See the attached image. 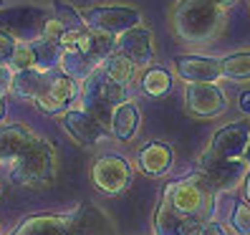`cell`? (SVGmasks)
Returning a JSON list of instances; mask_svg holds the SVG:
<instances>
[{
	"instance_id": "7a4b0ae2",
	"label": "cell",
	"mask_w": 250,
	"mask_h": 235,
	"mask_svg": "<svg viewBox=\"0 0 250 235\" xmlns=\"http://www.w3.org/2000/svg\"><path fill=\"white\" fill-rule=\"evenodd\" d=\"M81 101H83V111L91 114L99 124H104L109 129L114 107L129 101V91H126V86L114 84L104 73V68L99 66V68H94L89 73V79H83Z\"/></svg>"
},
{
	"instance_id": "9c48e42d",
	"label": "cell",
	"mask_w": 250,
	"mask_h": 235,
	"mask_svg": "<svg viewBox=\"0 0 250 235\" xmlns=\"http://www.w3.org/2000/svg\"><path fill=\"white\" fill-rule=\"evenodd\" d=\"M187 111L200 119H215L228 109V99L217 84H187L185 89Z\"/></svg>"
},
{
	"instance_id": "5b68a950",
	"label": "cell",
	"mask_w": 250,
	"mask_h": 235,
	"mask_svg": "<svg viewBox=\"0 0 250 235\" xmlns=\"http://www.w3.org/2000/svg\"><path fill=\"white\" fill-rule=\"evenodd\" d=\"M197 177L205 182V187H208L210 192H228V190L238 187V182L245 177V165L220 159L208 147V152H205L197 162Z\"/></svg>"
},
{
	"instance_id": "5bb4252c",
	"label": "cell",
	"mask_w": 250,
	"mask_h": 235,
	"mask_svg": "<svg viewBox=\"0 0 250 235\" xmlns=\"http://www.w3.org/2000/svg\"><path fill=\"white\" fill-rule=\"evenodd\" d=\"M66 223H68L71 235H111V225L106 215L91 202H83Z\"/></svg>"
},
{
	"instance_id": "7402d4cb",
	"label": "cell",
	"mask_w": 250,
	"mask_h": 235,
	"mask_svg": "<svg viewBox=\"0 0 250 235\" xmlns=\"http://www.w3.org/2000/svg\"><path fill=\"white\" fill-rule=\"evenodd\" d=\"M101 68H104V73L114 81V84H119V86H129L131 81H134L137 76V66L129 61L126 56H122L119 51L111 53L104 64H101Z\"/></svg>"
},
{
	"instance_id": "30bf717a",
	"label": "cell",
	"mask_w": 250,
	"mask_h": 235,
	"mask_svg": "<svg viewBox=\"0 0 250 235\" xmlns=\"http://www.w3.org/2000/svg\"><path fill=\"white\" fill-rule=\"evenodd\" d=\"M116 51L126 56L137 68H149L154 61V36L146 25H137L116 38Z\"/></svg>"
},
{
	"instance_id": "1f68e13d",
	"label": "cell",
	"mask_w": 250,
	"mask_h": 235,
	"mask_svg": "<svg viewBox=\"0 0 250 235\" xmlns=\"http://www.w3.org/2000/svg\"><path fill=\"white\" fill-rule=\"evenodd\" d=\"M202 235H228V233H225V228L220 225V223H205Z\"/></svg>"
},
{
	"instance_id": "277c9868",
	"label": "cell",
	"mask_w": 250,
	"mask_h": 235,
	"mask_svg": "<svg viewBox=\"0 0 250 235\" xmlns=\"http://www.w3.org/2000/svg\"><path fill=\"white\" fill-rule=\"evenodd\" d=\"M79 16L89 31H99L114 38L142 25V13L131 5H94V8H83Z\"/></svg>"
},
{
	"instance_id": "ba28073f",
	"label": "cell",
	"mask_w": 250,
	"mask_h": 235,
	"mask_svg": "<svg viewBox=\"0 0 250 235\" xmlns=\"http://www.w3.org/2000/svg\"><path fill=\"white\" fill-rule=\"evenodd\" d=\"M91 180L104 195H119L131 185V165L124 157H116V154L99 157L91 172Z\"/></svg>"
},
{
	"instance_id": "83f0119b",
	"label": "cell",
	"mask_w": 250,
	"mask_h": 235,
	"mask_svg": "<svg viewBox=\"0 0 250 235\" xmlns=\"http://www.w3.org/2000/svg\"><path fill=\"white\" fill-rule=\"evenodd\" d=\"M66 31H68V25L61 18H51V21H46V25H43V38L53 41V43H61Z\"/></svg>"
},
{
	"instance_id": "603a6c76",
	"label": "cell",
	"mask_w": 250,
	"mask_h": 235,
	"mask_svg": "<svg viewBox=\"0 0 250 235\" xmlns=\"http://www.w3.org/2000/svg\"><path fill=\"white\" fill-rule=\"evenodd\" d=\"M169 89H172V76H169L167 68L149 66V68L144 71V76H142V91H144L146 96L159 99V96L169 94Z\"/></svg>"
},
{
	"instance_id": "d4e9b609",
	"label": "cell",
	"mask_w": 250,
	"mask_h": 235,
	"mask_svg": "<svg viewBox=\"0 0 250 235\" xmlns=\"http://www.w3.org/2000/svg\"><path fill=\"white\" fill-rule=\"evenodd\" d=\"M180 223H182V217L177 215V210L172 208L169 197L165 195L162 202H159V208H157V215H154V233L157 235H177Z\"/></svg>"
},
{
	"instance_id": "cb8c5ba5",
	"label": "cell",
	"mask_w": 250,
	"mask_h": 235,
	"mask_svg": "<svg viewBox=\"0 0 250 235\" xmlns=\"http://www.w3.org/2000/svg\"><path fill=\"white\" fill-rule=\"evenodd\" d=\"M220 66H223V79L250 81V51H238L220 58Z\"/></svg>"
},
{
	"instance_id": "d6986e66",
	"label": "cell",
	"mask_w": 250,
	"mask_h": 235,
	"mask_svg": "<svg viewBox=\"0 0 250 235\" xmlns=\"http://www.w3.org/2000/svg\"><path fill=\"white\" fill-rule=\"evenodd\" d=\"M51 79L53 73L51 71H41V68H28V71H16L13 76V91L18 96H25V99H41L43 94L48 91L51 86Z\"/></svg>"
},
{
	"instance_id": "ac0fdd59",
	"label": "cell",
	"mask_w": 250,
	"mask_h": 235,
	"mask_svg": "<svg viewBox=\"0 0 250 235\" xmlns=\"http://www.w3.org/2000/svg\"><path fill=\"white\" fill-rule=\"evenodd\" d=\"M33 139L36 134L28 127H21V124L0 127V162H16Z\"/></svg>"
},
{
	"instance_id": "2e32d148",
	"label": "cell",
	"mask_w": 250,
	"mask_h": 235,
	"mask_svg": "<svg viewBox=\"0 0 250 235\" xmlns=\"http://www.w3.org/2000/svg\"><path fill=\"white\" fill-rule=\"evenodd\" d=\"M73 48H79L86 58H89V61H94L96 66H101L111 53H116V38L83 28V31L79 33V41H76V46H73Z\"/></svg>"
},
{
	"instance_id": "8fae6325",
	"label": "cell",
	"mask_w": 250,
	"mask_h": 235,
	"mask_svg": "<svg viewBox=\"0 0 250 235\" xmlns=\"http://www.w3.org/2000/svg\"><path fill=\"white\" fill-rule=\"evenodd\" d=\"M174 71L185 84H217L223 79V66L217 58L208 56H177Z\"/></svg>"
},
{
	"instance_id": "4316f807",
	"label": "cell",
	"mask_w": 250,
	"mask_h": 235,
	"mask_svg": "<svg viewBox=\"0 0 250 235\" xmlns=\"http://www.w3.org/2000/svg\"><path fill=\"white\" fill-rule=\"evenodd\" d=\"M230 225L238 235H250V205H235Z\"/></svg>"
},
{
	"instance_id": "ffe728a7",
	"label": "cell",
	"mask_w": 250,
	"mask_h": 235,
	"mask_svg": "<svg viewBox=\"0 0 250 235\" xmlns=\"http://www.w3.org/2000/svg\"><path fill=\"white\" fill-rule=\"evenodd\" d=\"M13 235H71V230H68V223L63 217L38 215V217L25 220Z\"/></svg>"
},
{
	"instance_id": "52a82bcc",
	"label": "cell",
	"mask_w": 250,
	"mask_h": 235,
	"mask_svg": "<svg viewBox=\"0 0 250 235\" xmlns=\"http://www.w3.org/2000/svg\"><path fill=\"white\" fill-rule=\"evenodd\" d=\"M248 147H250V122L245 119L220 127L210 142V150L228 162H240L248 154Z\"/></svg>"
},
{
	"instance_id": "4dcf8cb0",
	"label": "cell",
	"mask_w": 250,
	"mask_h": 235,
	"mask_svg": "<svg viewBox=\"0 0 250 235\" xmlns=\"http://www.w3.org/2000/svg\"><path fill=\"white\" fill-rule=\"evenodd\" d=\"M13 76H16V71L10 66H0V96L13 89Z\"/></svg>"
},
{
	"instance_id": "8d00e7d4",
	"label": "cell",
	"mask_w": 250,
	"mask_h": 235,
	"mask_svg": "<svg viewBox=\"0 0 250 235\" xmlns=\"http://www.w3.org/2000/svg\"><path fill=\"white\" fill-rule=\"evenodd\" d=\"M245 159H248V165H250V147H248V154H245Z\"/></svg>"
},
{
	"instance_id": "8992f818",
	"label": "cell",
	"mask_w": 250,
	"mask_h": 235,
	"mask_svg": "<svg viewBox=\"0 0 250 235\" xmlns=\"http://www.w3.org/2000/svg\"><path fill=\"white\" fill-rule=\"evenodd\" d=\"M208 192L210 190L205 187V182L197 177V174H192V177L187 180H180L174 185H167L165 195L169 197L172 208L177 210L180 217H192L205 210V205H208Z\"/></svg>"
},
{
	"instance_id": "d590c367",
	"label": "cell",
	"mask_w": 250,
	"mask_h": 235,
	"mask_svg": "<svg viewBox=\"0 0 250 235\" xmlns=\"http://www.w3.org/2000/svg\"><path fill=\"white\" fill-rule=\"evenodd\" d=\"M5 116V101H3V96H0V119Z\"/></svg>"
},
{
	"instance_id": "d6a6232c",
	"label": "cell",
	"mask_w": 250,
	"mask_h": 235,
	"mask_svg": "<svg viewBox=\"0 0 250 235\" xmlns=\"http://www.w3.org/2000/svg\"><path fill=\"white\" fill-rule=\"evenodd\" d=\"M212 3H215V5H220L223 10H228L230 5H235V3H238V0H212Z\"/></svg>"
},
{
	"instance_id": "6da1fadb",
	"label": "cell",
	"mask_w": 250,
	"mask_h": 235,
	"mask_svg": "<svg viewBox=\"0 0 250 235\" xmlns=\"http://www.w3.org/2000/svg\"><path fill=\"white\" fill-rule=\"evenodd\" d=\"M172 31L189 46H205L220 36L225 25V10L212 0H177L172 8Z\"/></svg>"
},
{
	"instance_id": "836d02e7",
	"label": "cell",
	"mask_w": 250,
	"mask_h": 235,
	"mask_svg": "<svg viewBox=\"0 0 250 235\" xmlns=\"http://www.w3.org/2000/svg\"><path fill=\"white\" fill-rule=\"evenodd\" d=\"M240 104H243V111H248V114H250V94H243Z\"/></svg>"
},
{
	"instance_id": "e0dca14e",
	"label": "cell",
	"mask_w": 250,
	"mask_h": 235,
	"mask_svg": "<svg viewBox=\"0 0 250 235\" xmlns=\"http://www.w3.org/2000/svg\"><path fill=\"white\" fill-rule=\"evenodd\" d=\"M139 124H142V114H139V107L134 104V101H124V104L114 107L111 111V137L119 139V142H131L137 137L139 131Z\"/></svg>"
},
{
	"instance_id": "44dd1931",
	"label": "cell",
	"mask_w": 250,
	"mask_h": 235,
	"mask_svg": "<svg viewBox=\"0 0 250 235\" xmlns=\"http://www.w3.org/2000/svg\"><path fill=\"white\" fill-rule=\"evenodd\" d=\"M58 66L63 68V73L66 76H71V79H76V81H83V79H89V73L94 71V68H99L94 61H89L79 48H66L63 53H61V61H58Z\"/></svg>"
},
{
	"instance_id": "7c38bea8",
	"label": "cell",
	"mask_w": 250,
	"mask_h": 235,
	"mask_svg": "<svg viewBox=\"0 0 250 235\" xmlns=\"http://www.w3.org/2000/svg\"><path fill=\"white\" fill-rule=\"evenodd\" d=\"M63 127L66 131L83 147H94L101 139L109 137V129L104 124H99L91 114H86L83 109H73L63 114Z\"/></svg>"
},
{
	"instance_id": "4fadbf2b",
	"label": "cell",
	"mask_w": 250,
	"mask_h": 235,
	"mask_svg": "<svg viewBox=\"0 0 250 235\" xmlns=\"http://www.w3.org/2000/svg\"><path fill=\"white\" fill-rule=\"evenodd\" d=\"M79 96V84L76 79L66 76V73H53L48 91L41 99H36V107L46 114H61L73 99Z\"/></svg>"
},
{
	"instance_id": "9a60e30c",
	"label": "cell",
	"mask_w": 250,
	"mask_h": 235,
	"mask_svg": "<svg viewBox=\"0 0 250 235\" xmlns=\"http://www.w3.org/2000/svg\"><path fill=\"white\" fill-rule=\"evenodd\" d=\"M139 167L146 177H162L167 174L172 162H174V150L169 144H162V142H149L139 150Z\"/></svg>"
},
{
	"instance_id": "484cf974",
	"label": "cell",
	"mask_w": 250,
	"mask_h": 235,
	"mask_svg": "<svg viewBox=\"0 0 250 235\" xmlns=\"http://www.w3.org/2000/svg\"><path fill=\"white\" fill-rule=\"evenodd\" d=\"M13 71H28V68H38L36 61V51H33V43H18L16 53H13V61H10Z\"/></svg>"
},
{
	"instance_id": "f546056e",
	"label": "cell",
	"mask_w": 250,
	"mask_h": 235,
	"mask_svg": "<svg viewBox=\"0 0 250 235\" xmlns=\"http://www.w3.org/2000/svg\"><path fill=\"white\" fill-rule=\"evenodd\" d=\"M202 230H205L202 217L192 215V217H182V223H180V230H177V235H202Z\"/></svg>"
},
{
	"instance_id": "e575fe53",
	"label": "cell",
	"mask_w": 250,
	"mask_h": 235,
	"mask_svg": "<svg viewBox=\"0 0 250 235\" xmlns=\"http://www.w3.org/2000/svg\"><path fill=\"white\" fill-rule=\"evenodd\" d=\"M245 197H248V205H250V172H248V177H245Z\"/></svg>"
},
{
	"instance_id": "f1b7e54d",
	"label": "cell",
	"mask_w": 250,
	"mask_h": 235,
	"mask_svg": "<svg viewBox=\"0 0 250 235\" xmlns=\"http://www.w3.org/2000/svg\"><path fill=\"white\" fill-rule=\"evenodd\" d=\"M16 46H18L16 38L0 31V66H10L13 53H16Z\"/></svg>"
},
{
	"instance_id": "3957f363",
	"label": "cell",
	"mask_w": 250,
	"mask_h": 235,
	"mask_svg": "<svg viewBox=\"0 0 250 235\" xmlns=\"http://www.w3.org/2000/svg\"><path fill=\"white\" fill-rule=\"evenodd\" d=\"M58 170V159L53 144L36 137L25 147V152L13 162V180L25 187H46L53 182Z\"/></svg>"
}]
</instances>
